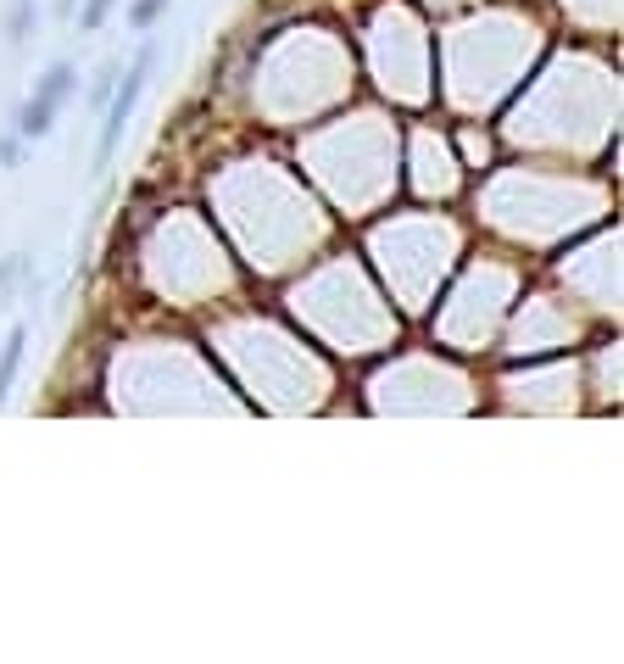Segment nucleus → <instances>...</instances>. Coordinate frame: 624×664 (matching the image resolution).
<instances>
[{
  "label": "nucleus",
  "instance_id": "1",
  "mask_svg": "<svg viewBox=\"0 0 624 664\" xmlns=\"http://www.w3.org/2000/svg\"><path fill=\"white\" fill-rule=\"evenodd\" d=\"M162 68V45L157 39H146L139 45V57L118 73V84H112V95H107V107H101V140H95V173H101L112 157H118V146H123V129H129V118H134V107H139V95H146V84H151V73Z\"/></svg>",
  "mask_w": 624,
  "mask_h": 664
},
{
  "label": "nucleus",
  "instance_id": "2",
  "mask_svg": "<svg viewBox=\"0 0 624 664\" xmlns=\"http://www.w3.org/2000/svg\"><path fill=\"white\" fill-rule=\"evenodd\" d=\"M78 95V68L73 62H51L39 79H34V95L23 101V112H17V134L23 140H45L57 129V118H62V107Z\"/></svg>",
  "mask_w": 624,
  "mask_h": 664
},
{
  "label": "nucleus",
  "instance_id": "7",
  "mask_svg": "<svg viewBox=\"0 0 624 664\" xmlns=\"http://www.w3.org/2000/svg\"><path fill=\"white\" fill-rule=\"evenodd\" d=\"M162 17H168V0H134V7H129V28L134 34H151Z\"/></svg>",
  "mask_w": 624,
  "mask_h": 664
},
{
  "label": "nucleus",
  "instance_id": "5",
  "mask_svg": "<svg viewBox=\"0 0 624 664\" xmlns=\"http://www.w3.org/2000/svg\"><path fill=\"white\" fill-rule=\"evenodd\" d=\"M118 73H123V62H118V57H107L101 68H95V79H89V89H84L95 112H101V107H107V95H112V84H118Z\"/></svg>",
  "mask_w": 624,
  "mask_h": 664
},
{
  "label": "nucleus",
  "instance_id": "6",
  "mask_svg": "<svg viewBox=\"0 0 624 664\" xmlns=\"http://www.w3.org/2000/svg\"><path fill=\"white\" fill-rule=\"evenodd\" d=\"M23 279H28V257L23 252H7V257H0V302H12Z\"/></svg>",
  "mask_w": 624,
  "mask_h": 664
},
{
  "label": "nucleus",
  "instance_id": "4",
  "mask_svg": "<svg viewBox=\"0 0 624 664\" xmlns=\"http://www.w3.org/2000/svg\"><path fill=\"white\" fill-rule=\"evenodd\" d=\"M34 28H39V7H34V0H12V12H7V45H12V51L28 45Z\"/></svg>",
  "mask_w": 624,
  "mask_h": 664
},
{
  "label": "nucleus",
  "instance_id": "3",
  "mask_svg": "<svg viewBox=\"0 0 624 664\" xmlns=\"http://www.w3.org/2000/svg\"><path fill=\"white\" fill-rule=\"evenodd\" d=\"M23 352H28V329H23V324H12V329H7V341H0V402H7V397H12V386H17Z\"/></svg>",
  "mask_w": 624,
  "mask_h": 664
},
{
  "label": "nucleus",
  "instance_id": "8",
  "mask_svg": "<svg viewBox=\"0 0 624 664\" xmlns=\"http://www.w3.org/2000/svg\"><path fill=\"white\" fill-rule=\"evenodd\" d=\"M112 7H118V0H78V34H95V28H101L107 17H112Z\"/></svg>",
  "mask_w": 624,
  "mask_h": 664
},
{
  "label": "nucleus",
  "instance_id": "9",
  "mask_svg": "<svg viewBox=\"0 0 624 664\" xmlns=\"http://www.w3.org/2000/svg\"><path fill=\"white\" fill-rule=\"evenodd\" d=\"M51 12H57V17H62V23H68V17H73V12H78V0H57V7H51Z\"/></svg>",
  "mask_w": 624,
  "mask_h": 664
}]
</instances>
